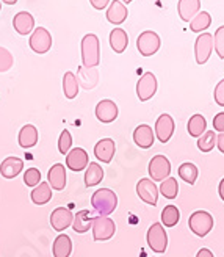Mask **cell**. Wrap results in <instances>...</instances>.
<instances>
[{
    "label": "cell",
    "instance_id": "1",
    "mask_svg": "<svg viewBox=\"0 0 224 257\" xmlns=\"http://www.w3.org/2000/svg\"><path fill=\"white\" fill-rule=\"evenodd\" d=\"M91 205L100 216H108L118 207V196L110 188H100L91 196Z\"/></svg>",
    "mask_w": 224,
    "mask_h": 257
},
{
    "label": "cell",
    "instance_id": "2",
    "mask_svg": "<svg viewBox=\"0 0 224 257\" xmlns=\"http://www.w3.org/2000/svg\"><path fill=\"white\" fill-rule=\"evenodd\" d=\"M82 63L83 68H96L100 63V43L94 33H88L82 40Z\"/></svg>",
    "mask_w": 224,
    "mask_h": 257
},
{
    "label": "cell",
    "instance_id": "3",
    "mask_svg": "<svg viewBox=\"0 0 224 257\" xmlns=\"http://www.w3.org/2000/svg\"><path fill=\"white\" fill-rule=\"evenodd\" d=\"M188 226L191 229V232H194L197 237H205L213 227V216L208 212L197 210L190 215Z\"/></svg>",
    "mask_w": 224,
    "mask_h": 257
},
{
    "label": "cell",
    "instance_id": "4",
    "mask_svg": "<svg viewBox=\"0 0 224 257\" xmlns=\"http://www.w3.org/2000/svg\"><path fill=\"white\" fill-rule=\"evenodd\" d=\"M148 245L157 254H162V252L166 251V248H168V235H166V230L163 229L162 223H154L149 227V230H148Z\"/></svg>",
    "mask_w": 224,
    "mask_h": 257
},
{
    "label": "cell",
    "instance_id": "5",
    "mask_svg": "<svg viewBox=\"0 0 224 257\" xmlns=\"http://www.w3.org/2000/svg\"><path fill=\"white\" fill-rule=\"evenodd\" d=\"M160 36L152 30L143 32L137 40V49L143 57H152L160 49Z\"/></svg>",
    "mask_w": 224,
    "mask_h": 257
},
{
    "label": "cell",
    "instance_id": "6",
    "mask_svg": "<svg viewBox=\"0 0 224 257\" xmlns=\"http://www.w3.org/2000/svg\"><path fill=\"white\" fill-rule=\"evenodd\" d=\"M93 238L96 241H105V240H110L115 232H116V226L115 221L110 220L108 216H96L93 218Z\"/></svg>",
    "mask_w": 224,
    "mask_h": 257
},
{
    "label": "cell",
    "instance_id": "7",
    "mask_svg": "<svg viewBox=\"0 0 224 257\" xmlns=\"http://www.w3.org/2000/svg\"><path fill=\"white\" fill-rule=\"evenodd\" d=\"M213 50V36L210 33H202L197 36L194 43V57L197 64H205Z\"/></svg>",
    "mask_w": 224,
    "mask_h": 257
},
{
    "label": "cell",
    "instance_id": "8",
    "mask_svg": "<svg viewBox=\"0 0 224 257\" xmlns=\"http://www.w3.org/2000/svg\"><path fill=\"white\" fill-rule=\"evenodd\" d=\"M29 44L32 47L33 52L36 54H46L52 47V35L49 33L47 29L44 27H38L35 29V32L32 33Z\"/></svg>",
    "mask_w": 224,
    "mask_h": 257
},
{
    "label": "cell",
    "instance_id": "9",
    "mask_svg": "<svg viewBox=\"0 0 224 257\" xmlns=\"http://www.w3.org/2000/svg\"><path fill=\"white\" fill-rule=\"evenodd\" d=\"M149 176L152 177L154 182H163L165 179H168L171 173V163L165 156H155L149 162Z\"/></svg>",
    "mask_w": 224,
    "mask_h": 257
},
{
    "label": "cell",
    "instance_id": "10",
    "mask_svg": "<svg viewBox=\"0 0 224 257\" xmlns=\"http://www.w3.org/2000/svg\"><path fill=\"white\" fill-rule=\"evenodd\" d=\"M157 93V79L152 72H144L137 83V96L141 102H146Z\"/></svg>",
    "mask_w": 224,
    "mask_h": 257
},
{
    "label": "cell",
    "instance_id": "11",
    "mask_svg": "<svg viewBox=\"0 0 224 257\" xmlns=\"http://www.w3.org/2000/svg\"><path fill=\"white\" fill-rule=\"evenodd\" d=\"M137 195L141 201L149 205H155L159 201V188L151 181V179H141L137 184Z\"/></svg>",
    "mask_w": 224,
    "mask_h": 257
},
{
    "label": "cell",
    "instance_id": "12",
    "mask_svg": "<svg viewBox=\"0 0 224 257\" xmlns=\"http://www.w3.org/2000/svg\"><path fill=\"white\" fill-rule=\"evenodd\" d=\"M88 163H89L88 152L82 148H75V149H72L66 154V166L75 173L86 170Z\"/></svg>",
    "mask_w": 224,
    "mask_h": 257
},
{
    "label": "cell",
    "instance_id": "13",
    "mask_svg": "<svg viewBox=\"0 0 224 257\" xmlns=\"http://www.w3.org/2000/svg\"><path fill=\"white\" fill-rule=\"evenodd\" d=\"M72 221H74V215L66 207H57L50 215V224L57 232H63L64 229L72 226Z\"/></svg>",
    "mask_w": 224,
    "mask_h": 257
},
{
    "label": "cell",
    "instance_id": "14",
    "mask_svg": "<svg viewBox=\"0 0 224 257\" xmlns=\"http://www.w3.org/2000/svg\"><path fill=\"white\" fill-rule=\"evenodd\" d=\"M174 134V119L169 114L163 113L155 121V135L160 143H168L169 138Z\"/></svg>",
    "mask_w": 224,
    "mask_h": 257
},
{
    "label": "cell",
    "instance_id": "15",
    "mask_svg": "<svg viewBox=\"0 0 224 257\" xmlns=\"http://www.w3.org/2000/svg\"><path fill=\"white\" fill-rule=\"evenodd\" d=\"M96 116L103 124L113 122L118 118V105L110 99L100 100L97 104V107H96Z\"/></svg>",
    "mask_w": 224,
    "mask_h": 257
},
{
    "label": "cell",
    "instance_id": "16",
    "mask_svg": "<svg viewBox=\"0 0 224 257\" xmlns=\"http://www.w3.org/2000/svg\"><path fill=\"white\" fill-rule=\"evenodd\" d=\"M154 132H152V127L148 124H141L135 128L134 132V141L135 145L141 149H149L154 145Z\"/></svg>",
    "mask_w": 224,
    "mask_h": 257
},
{
    "label": "cell",
    "instance_id": "17",
    "mask_svg": "<svg viewBox=\"0 0 224 257\" xmlns=\"http://www.w3.org/2000/svg\"><path fill=\"white\" fill-rule=\"evenodd\" d=\"M115 151H116L115 141L111 138H103L94 146V156L97 160L103 163H110L115 157Z\"/></svg>",
    "mask_w": 224,
    "mask_h": 257
},
{
    "label": "cell",
    "instance_id": "18",
    "mask_svg": "<svg viewBox=\"0 0 224 257\" xmlns=\"http://www.w3.org/2000/svg\"><path fill=\"white\" fill-rule=\"evenodd\" d=\"M47 184L60 191L66 187V170H64V165L61 163H55L47 173Z\"/></svg>",
    "mask_w": 224,
    "mask_h": 257
},
{
    "label": "cell",
    "instance_id": "19",
    "mask_svg": "<svg viewBox=\"0 0 224 257\" xmlns=\"http://www.w3.org/2000/svg\"><path fill=\"white\" fill-rule=\"evenodd\" d=\"M129 16V11L121 0H113L107 10V21L113 25H121Z\"/></svg>",
    "mask_w": 224,
    "mask_h": 257
},
{
    "label": "cell",
    "instance_id": "20",
    "mask_svg": "<svg viewBox=\"0 0 224 257\" xmlns=\"http://www.w3.org/2000/svg\"><path fill=\"white\" fill-rule=\"evenodd\" d=\"M201 8V0H179L177 11L183 22H190Z\"/></svg>",
    "mask_w": 224,
    "mask_h": 257
},
{
    "label": "cell",
    "instance_id": "21",
    "mask_svg": "<svg viewBox=\"0 0 224 257\" xmlns=\"http://www.w3.org/2000/svg\"><path fill=\"white\" fill-rule=\"evenodd\" d=\"M24 162L19 157H7L0 165V174L5 179H13L22 173Z\"/></svg>",
    "mask_w": 224,
    "mask_h": 257
},
{
    "label": "cell",
    "instance_id": "22",
    "mask_svg": "<svg viewBox=\"0 0 224 257\" xmlns=\"http://www.w3.org/2000/svg\"><path fill=\"white\" fill-rule=\"evenodd\" d=\"M13 25H15V30L19 33V35H29L33 27H35V19L33 16L30 15V13L27 11H21L18 13V15L15 16V19H13Z\"/></svg>",
    "mask_w": 224,
    "mask_h": 257
},
{
    "label": "cell",
    "instance_id": "23",
    "mask_svg": "<svg viewBox=\"0 0 224 257\" xmlns=\"http://www.w3.org/2000/svg\"><path fill=\"white\" fill-rule=\"evenodd\" d=\"M77 82L78 85H82L85 89H93L97 82H99V72L96 68H78V75H77Z\"/></svg>",
    "mask_w": 224,
    "mask_h": 257
},
{
    "label": "cell",
    "instance_id": "24",
    "mask_svg": "<svg viewBox=\"0 0 224 257\" xmlns=\"http://www.w3.org/2000/svg\"><path fill=\"white\" fill-rule=\"evenodd\" d=\"M52 251H54V257H69L71 252H72V240H71V237L66 235V234H60L54 241Z\"/></svg>",
    "mask_w": 224,
    "mask_h": 257
},
{
    "label": "cell",
    "instance_id": "25",
    "mask_svg": "<svg viewBox=\"0 0 224 257\" xmlns=\"http://www.w3.org/2000/svg\"><path fill=\"white\" fill-rule=\"evenodd\" d=\"M38 138H39V135H38L36 127L32 124H27V125H24L19 132V145L24 149L33 148L38 143Z\"/></svg>",
    "mask_w": 224,
    "mask_h": 257
},
{
    "label": "cell",
    "instance_id": "26",
    "mask_svg": "<svg viewBox=\"0 0 224 257\" xmlns=\"http://www.w3.org/2000/svg\"><path fill=\"white\" fill-rule=\"evenodd\" d=\"M93 226V216H91L89 210H80L77 212L72 221V227L77 234H85L89 230V227Z\"/></svg>",
    "mask_w": 224,
    "mask_h": 257
},
{
    "label": "cell",
    "instance_id": "27",
    "mask_svg": "<svg viewBox=\"0 0 224 257\" xmlns=\"http://www.w3.org/2000/svg\"><path fill=\"white\" fill-rule=\"evenodd\" d=\"M129 44V36L126 33V30L123 29H113L110 33V46L115 50L116 54H123L127 49Z\"/></svg>",
    "mask_w": 224,
    "mask_h": 257
},
{
    "label": "cell",
    "instance_id": "28",
    "mask_svg": "<svg viewBox=\"0 0 224 257\" xmlns=\"http://www.w3.org/2000/svg\"><path fill=\"white\" fill-rule=\"evenodd\" d=\"M103 179V170L99 163H88L86 173H85V185L86 187H94Z\"/></svg>",
    "mask_w": 224,
    "mask_h": 257
},
{
    "label": "cell",
    "instance_id": "29",
    "mask_svg": "<svg viewBox=\"0 0 224 257\" xmlns=\"http://www.w3.org/2000/svg\"><path fill=\"white\" fill-rule=\"evenodd\" d=\"M212 25V16L207 11H199L197 15L190 21V30L194 33H201L207 30Z\"/></svg>",
    "mask_w": 224,
    "mask_h": 257
},
{
    "label": "cell",
    "instance_id": "30",
    "mask_svg": "<svg viewBox=\"0 0 224 257\" xmlns=\"http://www.w3.org/2000/svg\"><path fill=\"white\" fill-rule=\"evenodd\" d=\"M52 199V190L47 182H41L32 191V201L36 205H44Z\"/></svg>",
    "mask_w": 224,
    "mask_h": 257
},
{
    "label": "cell",
    "instance_id": "31",
    "mask_svg": "<svg viewBox=\"0 0 224 257\" xmlns=\"http://www.w3.org/2000/svg\"><path fill=\"white\" fill-rule=\"evenodd\" d=\"M63 91H64V96L68 99H74L77 97V93H78V82H77V77L74 72L68 71L63 77Z\"/></svg>",
    "mask_w": 224,
    "mask_h": 257
},
{
    "label": "cell",
    "instance_id": "32",
    "mask_svg": "<svg viewBox=\"0 0 224 257\" xmlns=\"http://www.w3.org/2000/svg\"><path fill=\"white\" fill-rule=\"evenodd\" d=\"M205 128H207V121L202 114H193L188 121V134L191 137L199 138L205 132Z\"/></svg>",
    "mask_w": 224,
    "mask_h": 257
},
{
    "label": "cell",
    "instance_id": "33",
    "mask_svg": "<svg viewBox=\"0 0 224 257\" xmlns=\"http://www.w3.org/2000/svg\"><path fill=\"white\" fill-rule=\"evenodd\" d=\"M197 174H199V173H197V168H196L194 163L187 162V163H182L179 166V176H180L182 181L187 182L188 185H193L196 182Z\"/></svg>",
    "mask_w": 224,
    "mask_h": 257
},
{
    "label": "cell",
    "instance_id": "34",
    "mask_svg": "<svg viewBox=\"0 0 224 257\" xmlns=\"http://www.w3.org/2000/svg\"><path fill=\"white\" fill-rule=\"evenodd\" d=\"M180 220V212L176 205H166L162 212V223L166 227H174Z\"/></svg>",
    "mask_w": 224,
    "mask_h": 257
},
{
    "label": "cell",
    "instance_id": "35",
    "mask_svg": "<svg viewBox=\"0 0 224 257\" xmlns=\"http://www.w3.org/2000/svg\"><path fill=\"white\" fill-rule=\"evenodd\" d=\"M160 193L168 199H174L177 196V193H179V184H177L176 179L174 177L165 179V181L162 182V185H160Z\"/></svg>",
    "mask_w": 224,
    "mask_h": 257
},
{
    "label": "cell",
    "instance_id": "36",
    "mask_svg": "<svg viewBox=\"0 0 224 257\" xmlns=\"http://www.w3.org/2000/svg\"><path fill=\"white\" fill-rule=\"evenodd\" d=\"M215 143H216V135L215 132H204L199 140H197V148L202 152H210L213 148H215Z\"/></svg>",
    "mask_w": 224,
    "mask_h": 257
},
{
    "label": "cell",
    "instance_id": "37",
    "mask_svg": "<svg viewBox=\"0 0 224 257\" xmlns=\"http://www.w3.org/2000/svg\"><path fill=\"white\" fill-rule=\"evenodd\" d=\"M13 63H15V58H13L11 52L5 47H0V72H7L13 68Z\"/></svg>",
    "mask_w": 224,
    "mask_h": 257
},
{
    "label": "cell",
    "instance_id": "38",
    "mask_svg": "<svg viewBox=\"0 0 224 257\" xmlns=\"http://www.w3.org/2000/svg\"><path fill=\"white\" fill-rule=\"evenodd\" d=\"M213 47H215V52L218 54L219 58L224 60V25L216 29L215 36H213Z\"/></svg>",
    "mask_w": 224,
    "mask_h": 257
},
{
    "label": "cell",
    "instance_id": "39",
    "mask_svg": "<svg viewBox=\"0 0 224 257\" xmlns=\"http://www.w3.org/2000/svg\"><path fill=\"white\" fill-rule=\"evenodd\" d=\"M41 182V173L36 168H30L24 174V184L27 187H38Z\"/></svg>",
    "mask_w": 224,
    "mask_h": 257
},
{
    "label": "cell",
    "instance_id": "40",
    "mask_svg": "<svg viewBox=\"0 0 224 257\" xmlns=\"http://www.w3.org/2000/svg\"><path fill=\"white\" fill-rule=\"evenodd\" d=\"M71 146H72V137H71V134L68 131H63L60 138H58V151L63 154V156H66V154L69 152Z\"/></svg>",
    "mask_w": 224,
    "mask_h": 257
},
{
    "label": "cell",
    "instance_id": "41",
    "mask_svg": "<svg viewBox=\"0 0 224 257\" xmlns=\"http://www.w3.org/2000/svg\"><path fill=\"white\" fill-rule=\"evenodd\" d=\"M213 97H215V102L219 107H224V79L221 82H218V85L215 86Z\"/></svg>",
    "mask_w": 224,
    "mask_h": 257
},
{
    "label": "cell",
    "instance_id": "42",
    "mask_svg": "<svg viewBox=\"0 0 224 257\" xmlns=\"http://www.w3.org/2000/svg\"><path fill=\"white\" fill-rule=\"evenodd\" d=\"M213 127H215L216 132L224 134V111L218 113L216 116L213 118Z\"/></svg>",
    "mask_w": 224,
    "mask_h": 257
},
{
    "label": "cell",
    "instance_id": "43",
    "mask_svg": "<svg viewBox=\"0 0 224 257\" xmlns=\"http://www.w3.org/2000/svg\"><path fill=\"white\" fill-rule=\"evenodd\" d=\"M89 4L93 5L94 10H105L107 8V5L110 4V0H89Z\"/></svg>",
    "mask_w": 224,
    "mask_h": 257
},
{
    "label": "cell",
    "instance_id": "44",
    "mask_svg": "<svg viewBox=\"0 0 224 257\" xmlns=\"http://www.w3.org/2000/svg\"><path fill=\"white\" fill-rule=\"evenodd\" d=\"M196 257H215V255H213V252L210 251L208 248H202V249L197 251Z\"/></svg>",
    "mask_w": 224,
    "mask_h": 257
},
{
    "label": "cell",
    "instance_id": "45",
    "mask_svg": "<svg viewBox=\"0 0 224 257\" xmlns=\"http://www.w3.org/2000/svg\"><path fill=\"white\" fill-rule=\"evenodd\" d=\"M216 148L224 154V134H219L216 137Z\"/></svg>",
    "mask_w": 224,
    "mask_h": 257
},
{
    "label": "cell",
    "instance_id": "46",
    "mask_svg": "<svg viewBox=\"0 0 224 257\" xmlns=\"http://www.w3.org/2000/svg\"><path fill=\"white\" fill-rule=\"evenodd\" d=\"M218 193H219V196H221V199L224 201V179L219 182V187H218Z\"/></svg>",
    "mask_w": 224,
    "mask_h": 257
},
{
    "label": "cell",
    "instance_id": "47",
    "mask_svg": "<svg viewBox=\"0 0 224 257\" xmlns=\"http://www.w3.org/2000/svg\"><path fill=\"white\" fill-rule=\"evenodd\" d=\"M0 2H4L7 5H15V4H18V0H0Z\"/></svg>",
    "mask_w": 224,
    "mask_h": 257
},
{
    "label": "cell",
    "instance_id": "48",
    "mask_svg": "<svg viewBox=\"0 0 224 257\" xmlns=\"http://www.w3.org/2000/svg\"><path fill=\"white\" fill-rule=\"evenodd\" d=\"M124 4H130V2H134V0H123Z\"/></svg>",
    "mask_w": 224,
    "mask_h": 257
},
{
    "label": "cell",
    "instance_id": "49",
    "mask_svg": "<svg viewBox=\"0 0 224 257\" xmlns=\"http://www.w3.org/2000/svg\"><path fill=\"white\" fill-rule=\"evenodd\" d=\"M0 10H2V2H0Z\"/></svg>",
    "mask_w": 224,
    "mask_h": 257
}]
</instances>
